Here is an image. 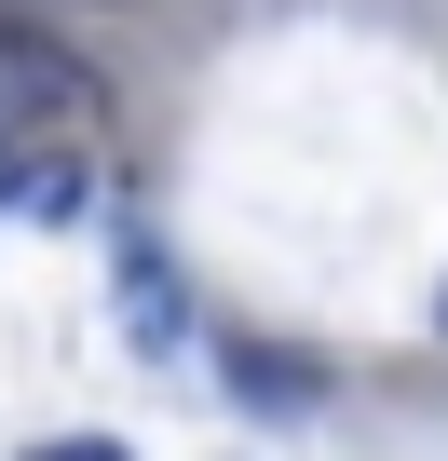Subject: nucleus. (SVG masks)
I'll list each match as a JSON object with an SVG mask.
<instances>
[{
	"label": "nucleus",
	"instance_id": "f03ea898",
	"mask_svg": "<svg viewBox=\"0 0 448 461\" xmlns=\"http://www.w3.org/2000/svg\"><path fill=\"white\" fill-rule=\"evenodd\" d=\"M123 299H136V339L163 353V339H177V299H163V258H150V245L123 258Z\"/></svg>",
	"mask_w": 448,
	"mask_h": 461
},
{
	"label": "nucleus",
	"instance_id": "f257e3e1",
	"mask_svg": "<svg viewBox=\"0 0 448 461\" xmlns=\"http://www.w3.org/2000/svg\"><path fill=\"white\" fill-rule=\"evenodd\" d=\"M96 122H109L96 55H69V28L41 14H0V136H96Z\"/></svg>",
	"mask_w": 448,
	"mask_h": 461
},
{
	"label": "nucleus",
	"instance_id": "7ed1b4c3",
	"mask_svg": "<svg viewBox=\"0 0 448 461\" xmlns=\"http://www.w3.org/2000/svg\"><path fill=\"white\" fill-rule=\"evenodd\" d=\"M28 461H123L109 434H69V447H28Z\"/></svg>",
	"mask_w": 448,
	"mask_h": 461
},
{
	"label": "nucleus",
	"instance_id": "39448f33",
	"mask_svg": "<svg viewBox=\"0 0 448 461\" xmlns=\"http://www.w3.org/2000/svg\"><path fill=\"white\" fill-rule=\"evenodd\" d=\"M434 326H448V299H434Z\"/></svg>",
	"mask_w": 448,
	"mask_h": 461
},
{
	"label": "nucleus",
	"instance_id": "20e7f679",
	"mask_svg": "<svg viewBox=\"0 0 448 461\" xmlns=\"http://www.w3.org/2000/svg\"><path fill=\"white\" fill-rule=\"evenodd\" d=\"M96 14H136V0H96Z\"/></svg>",
	"mask_w": 448,
	"mask_h": 461
}]
</instances>
